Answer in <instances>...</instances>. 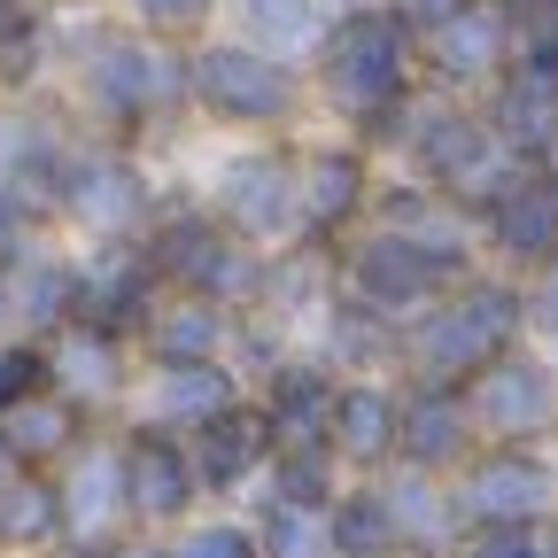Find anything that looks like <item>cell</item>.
Masks as SVG:
<instances>
[{
    "mask_svg": "<svg viewBox=\"0 0 558 558\" xmlns=\"http://www.w3.org/2000/svg\"><path fill=\"white\" fill-rule=\"evenodd\" d=\"M101 558H171V550H163L156 535H117V543H109Z\"/></svg>",
    "mask_w": 558,
    "mask_h": 558,
    "instance_id": "cell-41",
    "label": "cell"
},
{
    "mask_svg": "<svg viewBox=\"0 0 558 558\" xmlns=\"http://www.w3.org/2000/svg\"><path fill=\"white\" fill-rule=\"evenodd\" d=\"M233 318L241 311H226V303H209V295H186V288H163L156 303H148V318L132 326V349L140 357H226L233 349Z\"/></svg>",
    "mask_w": 558,
    "mask_h": 558,
    "instance_id": "cell-23",
    "label": "cell"
},
{
    "mask_svg": "<svg viewBox=\"0 0 558 558\" xmlns=\"http://www.w3.org/2000/svg\"><path fill=\"white\" fill-rule=\"evenodd\" d=\"M473 264H481V248H465V241H418V233H396V226L365 218L357 233L333 241V288L403 326V318L427 311L450 279H465Z\"/></svg>",
    "mask_w": 558,
    "mask_h": 558,
    "instance_id": "cell-4",
    "label": "cell"
},
{
    "mask_svg": "<svg viewBox=\"0 0 558 558\" xmlns=\"http://www.w3.org/2000/svg\"><path fill=\"white\" fill-rule=\"evenodd\" d=\"M380 488H388V512H396V535H403V550H411V558H442V550L465 535L458 497H450V473H411V465H388V473H380Z\"/></svg>",
    "mask_w": 558,
    "mask_h": 558,
    "instance_id": "cell-26",
    "label": "cell"
},
{
    "mask_svg": "<svg viewBox=\"0 0 558 558\" xmlns=\"http://www.w3.org/2000/svg\"><path fill=\"white\" fill-rule=\"evenodd\" d=\"M171 558H264L248 520H179V543H163Z\"/></svg>",
    "mask_w": 558,
    "mask_h": 558,
    "instance_id": "cell-36",
    "label": "cell"
},
{
    "mask_svg": "<svg viewBox=\"0 0 558 558\" xmlns=\"http://www.w3.org/2000/svg\"><path fill=\"white\" fill-rule=\"evenodd\" d=\"M0 326H9V264H0Z\"/></svg>",
    "mask_w": 558,
    "mask_h": 558,
    "instance_id": "cell-43",
    "label": "cell"
},
{
    "mask_svg": "<svg viewBox=\"0 0 558 558\" xmlns=\"http://www.w3.org/2000/svg\"><path fill=\"white\" fill-rule=\"evenodd\" d=\"M163 295V271L148 264V248H140V233L124 241H101L78 256V303H70V326H101V333H124L148 318V303Z\"/></svg>",
    "mask_w": 558,
    "mask_h": 558,
    "instance_id": "cell-15",
    "label": "cell"
},
{
    "mask_svg": "<svg viewBox=\"0 0 558 558\" xmlns=\"http://www.w3.org/2000/svg\"><path fill=\"white\" fill-rule=\"evenodd\" d=\"M458 396L481 442H558V365L527 341L497 349L473 380H458Z\"/></svg>",
    "mask_w": 558,
    "mask_h": 558,
    "instance_id": "cell-8",
    "label": "cell"
},
{
    "mask_svg": "<svg viewBox=\"0 0 558 558\" xmlns=\"http://www.w3.org/2000/svg\"><path fill=\"white\" fill-rule=\"evenodd\" d=\"M264 427L271 450H326V411H333V365L326 357H279L264 373Z\"/></svg>",
    "mask_w": 558,
    "mask_h": 558,
    "instance_id": "cell-22",
    "label": "cell"
},
{
    "mask_svg": "<svg viewBox=\"0 0 558 558\" xmlns=\"http://www.w3.org/2000/svg\"><path fill=\"white\" fill-rule=\"evenodd\" d=\"M396 341H403L396 318H380L357 295L333 288V303H326V365L333 373H396Z\"/></svg>",
    "mask_w": 558,
    "mask_h": 558,
    "instance_id": "cell-29",
    "label": "cell"
},
{
    "mask_svg": "<svg viewBox=\"0 0 558 558\" xmlns=\"http://www.w3.org/2000/svg\"><path fill=\"white\" fill-rule=\"evenodd\" d=\"M396 9H403V24H411V32H427V24H442L450 9H465V0H396Z\"/></svg>",
    "mask_w": 558,
    "mask_h": 558,
    "instance_id": "cell-40",
    "label": "cell"
},
{
    "mask_svg": "<svg viewBox=\"0 0 558 558\" xmlns=\"http://www.w3.org/2000/svg\"><path fill=\"white\" fill-rule=\"evenodd\" d=\"M311 78L365 148H388L403 101L418 94V32L403 24L396 0H349L311 47Z\"/></svg>",
    "mask_w": 558,
    "mask_h": 558,
    "instance_id": "cell-1",
    "label": "cell"
},
{
    "mask_svg": "<svg viewBox=\"0 0 558 558\" xmlns=\"http://www.w3.org/2000/svg\"><path fill=\"white\" fill-rule=\"evenodd\" d=\"M450 497H458L465 527L550 520L558 512V458H550V442H473L465 465L450 473Z\"/></svg>",
    "mask_w": 558,
    "mask_h": 558,
    "instance_id": "cell-9",
    "label": "cell"
},
{
    "mask_svg": "<svg viewBox=\"0 0 558 558\" xmlns=\"http://www.w3.org/2000/svg\"><path fill=\"white\" fill-rule=\"evenodd\" d=\"M520 295H527V333H550L558 341V248L535 271H520Z\"/></svg>",
    "mask_w": 558,
    "mask_h": 558,
    "instance_id": "cell-39",
    "label": "cell"
},
{
    "mask_svg": "<svg viewBox=\"0 0 558 558\" xmlns=\"http://www.w3.org/2000/svg\"><path fill=\"white\" fill-rule=\"evenodd\" d=\"M527 341V295H520V271H488L473 264L465 279L403 318V341H396V373L403 380H435V388H458L473 380L497 349Z\"/></svg>",
    "mask_w": 558,
    "mask_h": 558,
    "instance_id": "cell-2",
    "label": "cell"
},
{
    "mask_svg": "<svg viewBox=\"0 0 558 558\" xmlns=\"http://www.w3.org/2000/svg\"><path fill=\"white\" fill-rule=\"evenodd\" d=\"M186 458H194V481L202 497H241L248 481H264L271 465V427L248 396H233L226 411H209L202 427H186Z\"/></svg>",
    "mask_w": 558,
    "mask_h": 558,
    "instance_id": "cell-18",
    "label": "cell"
},
{
    "mask_svg": "<svg viewBox=\"0 0 558 558\" xmlns=\"http://www.w3.org/2000/svg\"><path fill=\"white\" fill-rule=\"evenodd\" d=\"M326 450H333L341 473H388L396 465V380H380V373L333 380Z\"/></svg>",
    "mask_w": 558,
    "mask_h": 558,
    "instance_id": "cell-21",
    "label": "cell"
},
{
    "mask_svg": "<svg viewBox=\"0 0 558 558\" xmlns=\"http://www.w3.org/2000/svg\"><path fill=\"white\" fill-rule=\"evenodd\" d=\"M527 32L558 47V0H535V9H527Z\"/></svg>",
    "mask_w": 558,
    "mask_h": 558,
    "instance_id": "cell-42",
    "label": "cell"
},
{
    "mask_svg": "<svg viewBox=\"0 0 558 558\" xmlns=\"http://www.w3.org/2000/svg\"><path fill=\"white\" fill-rule=\"evenodd\" d=\"M78 94L109 124V140H132L186 101V54L140 24H86L78 32Z\"/></svg>",
    "mask_w": 558,
    "mask_h": 558,
    "instance_id": "cell-3",
    "label": "cell"
},
{
    "mask_svg": "<svg viewBox=\"0 0 558 558\" xmlns=\"http://www.w3.org/2000/svg\"><path fill=\"white\" fill-rule=\"evenodd\" d=\"M442 558H558L543 520H497V527H465Z\"/></svg>",
    "mask_w": 558,
    "mask_h": 558,
    "instance_id": "cell-35",
    "label": "cell"
},
{
    "mask_svg": "<svg viewBox=\"0 0 558 558\" xmlns=\"http://www.w3.org/2000/svg\"><path fill=\"white\" fill-rule=\"evenodd\" d=\"M209 209H218L241 241H256V248L295 241V148L264 140V148L233 156L218 171V202H209Z\"/></svg>",
    "mask_w": 558,
    "mask_h": 558,
    "instance_id": "cell-14",
    "label": "cell"
},
{
    "mask_svg": "<svg viewBox=\"0 0 558 558\" xmlns=\"http://www.w3.org/2000/svg\"><path fill=\"white\" fill-rule=\"evenodd\" d=\"M473 442L481 435H473L458 388H435V380H403L396 388V465H411V473H458Z\"/></svg>",
    "mask_w": 558,
    "mask_h": 558,
    "instance_id": "cell-19",
    "label": "cell"
},
{
    "mask_svg": "<svg viewBox=\"0 0 558 558\" xmlns=\"http://www.w3.org/2000/svg\"><path fill=\"white\" fill-rule=\"evenodd\" d=\"M117 465H124V512H132V527H179V520H194L202 481H194L186 435L132 418V427L117 435Z\"/></svg>",
    "mask_w": 558,
    "mask_h": 558,
    "instance_id": "cell-13",
    "label": "cell"
},
{
    "mask_svg": "<svg viewBox=\"0 0 558 558\" xmlns=\"http://www.w3.org/2000/svg\"><path fill=\"white\" fill-rule=\"evenodd\" d=\"M326 543H333V558H403V535H396V512H388L380 473H357V481L333 488Z\"/></svg>",
    "mask_w": 558,
    "mask_h": 558,
    "instance_id": "cell-27",
    "label": "cell"
},
{
    "mask_svg": "<svg viewBox=\"0 0 558 558\" xmlns=\"http://www.w3.org/2000/svg\"><path fill=\"white\" fill-rule=\"evenodd\" d=\"M543 527H550V550H558V512H550V520H543Z\"/></svg>",
    "mask_w": 558,
    "mask_h": 558,
    "instance_id": "cell-45",
    "label": "cell"
},
{
    "mask_svg": "<svg viewBox=\"0 0 558 558\" xmlns=\"http://www.w3.org/2000/svg\"><path fill=\"white\" fill-rule=\"evenodd\" d=\"M39 70H47V24L32 0H0V86L24 94L39 86Z\"/></svg>",
    "mask_w": 558,
    "mask_h": 558,
    "instance_id": "cell-33",
    "label": "cell"
},
{
    "mask_svg": "<svg viewBox=\"0 0 558 558\" xmlns=\"http://www.w3.org/2000/svg\"><path fill=\"white\" fill-rule=\"evenodd\" d=\"M9 473H16V450H9V442H0V481H9Z\"/></svg>",
    "mask_w": 558,
    "mask_h": 558,
    "instance_id": "cell-44",
    "label": "cell"
},
{
    "mask_svg": "<svg viewBox=\"0 0 558 558\" xmlns=\"http://www.w3.org/2000/svg\"><path fill=\"white\" fill-rule=\"evenodd\" d=\"M186 101L202 117H218V124H241V132H279V124L303 117L311 86H303V70L288 54H264L233 32V39L186 47Z\"/></svg>",
    "mask_w": 558,
    "mask_h": 558,
    "instance_id": "cell-6",
    "label": "cell"
},
{
    "mask_svg": "<svg viewBox=\"0 0 558 558\" xmlns=\"http://www.w3.org/2000/svg\"><path fill=\"white\" fill-rule=\"evenodd\" d=\"M520 39H527L520 0H465V9H450L442 24L418 32V78L442 94H481Z\"/></svg>",
    "mask_w": 558,
    "mask_h": 558,
    "instance_id": "cell-10",
    "label": "cell"
},
{
    "mask_svg": "<svg viewBox=\"0 0 558 558\" xmlns=\"http://www.w3.org/2000/svg\"><path fill=\"white\" fill-rule=\"evenodd\" d=\"M264 488H271V497H295V505H333L341 465H333V450H271Z\"/></svg>",
    "mask_w": 558,
    "mask_h": 558,
    "instance_id": "cell-34",
    "label": "cell"
},
{
    "mask_svg": "<svg viewBox=\"0 0 558 558\" xmlns=\"http://www.w3.org/2000/svg\"><path fill=\"white\" fill-rule=\"evenodd\" d=\"M365 202H373V148L365 140L295 148V241L333 248L341 233L365 226Z\"/></svg>",
    "mask_w": 558,
    "mask_h": 558,
    "instance_id": "cell-12",
    "label": "cell"
},
{
    "mask_svg": "<svg viewBox=\"0 0 558 558\" xmlns=\"http://www.w3.org/2000/svg\"><path fill=\"white\" fill-rule=\"evenodd\" d=\"M70 303H78V256L62 248H24L9 264V318H24L39 341L54 326H70Z\"/></svg>",
    "mask_w": 558,
    "mask_h": 558,
    "instance_id": "cell-28",
    "label": "cell"
},
{
    "mask_svg": "<svg viewBox=\"0 0 558 558\" xmlns=\"http://www.w3.org/2000/svg\"><path fill=\"white\" fill-rule=\"evenodd\" d=\"M473 233H481V248L505 256V271H535L558 248V179L543 163L512 171L497 194L473 209Z\"/></svg>",
    "mask_w": 558,
    "mask_h": 558,
    "instance_id": "cell-17",
    "label": "cell"
},
{
    "mask_svg": "<svg viewBox=\"0 0 558 558\" xmlns=\"http://www.w3.org/2000/svg\"><path fill=\"white\" fill-rule=\"evenodd\" d=\"M481 117L520 163H550L558 156V47L527 32L505 54V70L481 86Z\"/></svg>",
    "mask_w": 558,
    "mask_h": 558,
    "instance_id": "cell-11",
    "label": "cell"
},
{
    "mask_svg": "<svg viewBox=\"0 0 558 558\" xmlns=\"http://www.w3.org/2000/svg\"><path fill=\"white\" fill-rule=\"evenodd\" d=\"M124 396H132V418L186 435V427H202L209 411H226V403L241 396V373H233L226 357H156L148 380L124 388Z\"/></svg>",
    "mask_w": 558,
    "mask_h": 558,
    "instance_id": "cell-20",
    "label": "cell"
},
{
    "mask_svg": "<svg viewBox=\"0 0 558 558\" xmlns=\"http://www.w3.org/2000/svg\"><path fill=\"white\" fill-rule=\"evenodd\" d=\"M256 550L264 558H333L326 543V505H295V497H256V520H248Z\"/></svg>",
    "mask_w": 558,
    "mask_h": 558,
    "instance_id": "cell-31",
    "label": "cell"
},
{
    "mask_svg": "<svg viewBox=\"0 0 558 558\" xmlns=\"http://www.w3.org/2000/svg\"><path fill=\"white\" fill-rule=\"evenodd\" d=\"M62 543H78V550H109L124 527H132V512H124V465H117V442L109 435H78L70 442V458H62Z\"/></svg>",
    "mask_w": 558,
    "mask_h": 558,
    "instance_id": "cell-16",
    "label": "cell"
},
{
    "mask_svg": "<svg viewBox=\"0 0 558 558\" xmlns=\"http://www.w3.org/2000/svg\"><path fill=\"white\" fill-rule=\"evenodd\" d=\"M62 543V488L47 465H16L0 481V550H54Z\"/></svg>",
    "mask_w": 558,
    "mask_h": 558,
    "instance_id": "cell-30",
    "label": "cell"
},
{
    "mask_svg": "<svg viewBox=\"0 0 558 558\" xmlns=\"http://www.w3.org/2000/svg\"><path fill=\"white\" fill-rule=\"evenodd\" d=\"M132 9V24L140 32H156V39H186V32H202L209 24V9L218 0H124Z\"/></svg>",
    "mask_w": 558,
    "mask_h": 558,
    "instance_id": "cell-38",
    "label": "cell"
},
{
    "mask_svg": "<svg viewBox=\"0 0 558 558\" xmlns=\"http://www.w3.org/2000/svg\"><path fill=\"white\" fill-rule=\"evenodd\" d=\"M140 248L163 271V288L209 295L226 311H256V295H264V248L241 241L218 209H156L140 226Z\"/></svg>",
    "mask_w": 558,
    "mask_h": 558,
    "instance_id": "cell-5",
    "label": "cell"
},
{
    "mask_svg": "<svg viewBox=\"0 0 558 558\" xmlns=\"http://www.w3.org/2000/svg\"><path fill=\"white\" fill-rule=\"evenodd\" d=\"M156 218V186L124 140H70L54 171V226H78L86 241H124Z\"/></svg>",
    "mask_w": 558,
    "mask_h": 558,
    "instance_id": "cell-7",
    "label": "cell"
},
{
    "mask_svg": "<svg viewBox=\"0 0 558 558\" xmlns=\"http://www.w3.org/2000/svg\"><path fill=\"white\" fill-rule=\"evenodd\" d=\"M47 388V341L24 333V341H0V411H9L16 396Z\"/></svg>",
    "mask_w": 558,
    "mask_h": 558,
    "instance_id": "cell-37",
    "label": "cell"
},
{
    "mask_svg": "<svg viewBox=\"0 0 558 558\" xmlns=\"http://www.w3.org/2000/svg\"><path fill=\"white\" fill-rule=\"evenodd\" d=\"M124 357H132V341L124 333H101V326H54L47 333V380L62 396H78L86 411H101V403H117L132 388Z\"/></svg>",
    "mask_w": 558,
    "mask_h": 558,
    "instance_id": "cell-24",
    "label": "cell"
},
{
    "mask_svg": "<svg viewBox=\"0 0 558 558\" xmlns=\"http://www.w3.org/2000/svg\"><path fill=\"white\" fill-rule=\"evenodd\" d=\"M241 9V39L264 54H311L326 32V0H233Z\"/></svg>",
    "mask_w": 558,
    "mask_h": 558,
    "instance_id": "cell-32",
    "label": "cell"
},
{
    "mask_svg": "<svg viewBox=\"0 0 558 558\" xmlns=\"http://www.w3.org/2000/svg\"><path fill=\"white\" fill-rule=\"evenodd\" d=\"M94 427V411L78 403V396H62L54 380L47 388H32V396H16L9 411H0V442L16 450V465H62L70 458V442H78Z\"/></svg>",
    "mask_w": 558,
    "mask_h": 558,
    "instance_id": "cell-25",
    "label": "cell"
}]
</instances>
